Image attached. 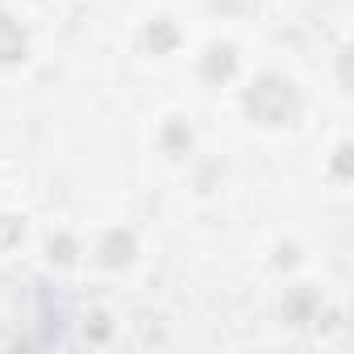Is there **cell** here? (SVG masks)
Masks as SVG:
<instances>
[{
	"label": "cell",
	"instance_id": "obj_1",
	"mask_svg": "<svg viewBox=\"0 0 354 354\" xmlns=\"http://www.w3.org/2000/svg\"><path fill=\"white\" fill-rule=\"evenodd\" d=\"M246 113L263 125H288L296 113H300V100H296V88L279 75H263L259 84H250L246 92Z\"/></svg>",
	"mask_w": 354,
	"mask_h": 354
},
{
	"label": "cell",
	"instance_id": "obj_2",
	"mask_svg": "<svg viewBox=\"0 0 354 354\" xmlns=\"http://www.w3.org/2000/svg\"><path fill=\"white\" fill-rule=\"evenodd\" d=\"M317 313H321V296H317V288H292L288 292V300H283V317L292 321V325H308V321H317Z\"/></svg>",
	"mask_w": 354,
	"mask_h": 354
},
{
	"label": "cell",
	"instance_id": "obj_3",
	"mask_svg": "<svg viewBox=\"0 0 354 354\" xmlns=\"http://www.w3.org/2000/svg\"><path fill=\"white\" fill-rule=\"evenodd\" d=\"M234 67H238L234 46H213V50L205 55V63H201V75H205L209 84H221V80H230V75H234Z\"/></svg>",
	"mask_w": 354,
	"mask_h": 354
},
{
	"label": "cell",
	"instance_id": "obj_4",
	"mask_svg": "<svg viewBox=\"0 0 354 354\" xmlns=\"http://www.w3.org/2000/svg\"><path fill=\"white\" fill-rule=\"evenodd\" d=\"M26 55V30L0 13V63H17Z\"/></svg>",
	"mask_w": 354,
	"mask_h": 354
},
{
	"label": "cell",
	"instance_id": "obj_5",
	"mask_svg": "<svg viewBox=\"0 0 354 354\" xmlns=\"http://www.w3.org/2000/svg\"><path fill=\"white\" fill-rule=\"evenodd\" d=\"M129 254H133V238L129 234H109L104 246H100V263L104 267H121V263H129Z\"/></svg>",
	"mask_w": 354,
	"mask_h": 354
},
{
	"label": "cell",
	"instance_id": "obj_6",
	"mask_svg": "<svg viewBox=\"0 0 354 354\" xmlns=\"http://www.w3.org/2000/svg\"><path fill=\"white\" fill-rule=\"evenodd\" d=\"M146 42L154 46V55H162V50H171L175 42H180V34H175V26H171V21H154V26L146 30Z\"/></svg>",
	"mask_w": 354,
	"mask_h": 354
},
{
	"label": "cell",
	"instance_id": "obj_7",
	"mask_svg": "<svg viewBox=\"0 0 354 354\" xmlns=\"http://www.w3.org/2000/svg\"><path fill=\"white\" fill-rule=\"evenodd\" d=\"M21 234V221L17 217H0V242H13Z\"/></svg>",
	"mask_w": 354,
	"mask_h": 354
},
{
	"label": "cell",
	"instance_id": "obj_8",
	"mask_svg": "<svg viewBox=\"0 0 354 354\" xmlns=\"http://www.w3.org/2000/svg\"><path fill=\"white\" fill-rule=\"evenodd\" d=\"M167 142H171V146H192V133H188L184 125H171V129H167Z\"/></svg>",
	"mask_w": 354,
	"mask_h": 354
},
{
	"label": "cell",
	"instance_id": "obj_9",
	"mask_svg": "<svg viewBox=\"0 0 354 354\" xmlns=\"http://www.w3.org/2000/svg\"><path fill=\"white\" fill-rule=\"evenodd\" d=\"M92 337H96V342H104V337H109V317H104V313H96V317H92Z\"/></svg>",
	"mask_w": 354,
	"mask_h": 354
}]
</instances>
